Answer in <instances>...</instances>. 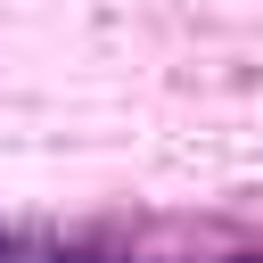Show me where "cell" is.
I'll return each instance as SVG.
<instances>
[{"instance_id": "obj_1", "label": "cell", "mask_w": 263, "mask_h": 263, "mask_svg": "<svg viewBox=\"0 0 263 263\" xmlns=\"http://www.w3.org/2000/svg\"><path fill=\"white\" fill-rule=\"evenodd\" d=\"M230 263H247V255H230Z\"/></svg>"}]
</instances>
